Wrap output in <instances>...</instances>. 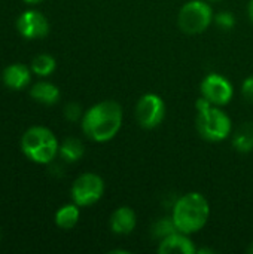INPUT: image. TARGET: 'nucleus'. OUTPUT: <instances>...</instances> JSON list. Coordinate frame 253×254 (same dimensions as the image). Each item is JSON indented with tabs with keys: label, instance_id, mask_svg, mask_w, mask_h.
<instances>
[{
	"label": "nucleus",
	"instance_id": "0eeeda50",
	"mask_svg": "<svg viewBox=\"0 0 253 254\" xmlns=\"http://www.w3.org/2000/svg\"><path fill=\"white\" fill-rule=\"evenodd\" d=\"M164 118H166V103L160 95L148 92L139 98L136 104V119L142 128L154 129L163 124Z\"/></svg>",
	"mask_w": 253,
	"mask_h": 254
},
{
	"label": "nucleus",
	"instance_id": "dca6fc26",
	"mask_svg": "<svg viewBox=\"0 0 253 254\" xmlns=\"http://www.w3.org/2000/svg\"><path fill=\"white\" fill-rule=\"evenodd\" d=\"M55 68H57V61L49 54H40V55L34 57L31 61V71L40 77L52 74L55 71Z\"/></svg>",
	"mask_w": 253,
	"mask_h": 254
},
{
	"label": "nucleus",
	"instance_id": "6e6552de",
	"mask_svg": "<svg viewBox=\"0 0 253 254\" xmlns=\"http://www.w3.org/2000/svg\"><path fill=\"white\" fill-rule=\"evenodd\" d=\"M201 95L206 97L207 100H210L212 104L215 106H227L233 97H234V88L233 83L222 74L219 73H210L207 74L201 85Z\"/></svg>",
	"mask_w": 253,
	"mask_h": 254
},
{
	"label": "nucleus",
	"instance_id": "1a4fd4ad",
	"mask_svg": "<svg viewBox=\"0 0 253 254\" xmlns=\"http://www.w3.org/2000/svg\"><path fill=\"white\" fill-rule=\"evenodd\" d=\"M16 30L25 39H42L49 33V21L42 12L30 9L18 16Z\"/></svg>",
	"mask_w": 253,
	"mask_h": 254
},
{
	"label": "nucleus",
	"instance_id": "bb28decb",
	"mask_svg": "<svg viewBox=\"0 0 253 254\" xmlns=\"http://www.w3.org/2000/svg\"><path fill=\"white\" fill-rule=\"evenodd\" d=\"M212 1H218V0H212Z\"/></svg>",
	"mask_w": 253,
	"mask_h": 254
},
{
	"label": "nucleus",
	"instance_id": "a878e982",
	"mask_svg": "<svg viewBox=\"0 0 253 254\" xmlns=\"http://www.w3.org/2000/svg\"><path fill=\"white\" fill-rule=\"evenodd\" d=\"M248 252H249V253H252V254H253V243H252V244H251V246H249V249H248Z\"/></svg>",
	"mask_w": 253,
	"mask_h": 254
},
{
	"label": "nucleus",
	"instance_id": "9d476101",
	"mask_svg": "<svg viewBox=\"0 0 253 254\" xmlns=\"http://www.w3.org/2000/svg\"><path fill=\"white\" fill-rule=\"evenodd\" d=\"M160 254H197V247L189 238V235L183 232H173L161 240L158 246Z\"/></svg>",
	"mask_w": 253,
	"mask_h": 254
},
{
	"label": "nucleus",
	"instance_id": "ddd939ff",
	"mask_svg": "<svg viewBox=\"0 0 253 254\" xmlns=\"http://www.w3.org/2000/svg\"><path fill=\"white\" fill-rule=\"evenodd\" d=\"M30 95L33 100H36L37 103L40 104H45V106H52L55 103H58L60 100V89L51 83V82H37L31 86L30 89Z\"/></svg>",
	"mask_w": 253,
	"mask_h": 254
},
{
	"label": "nucleus",
	"instance_id": "b1692460",
	"mask_svg": "<svg viewBox=\"0 0 253 254\" xmlns=\"http://www.w3.org/2000/svg\"><path fill=\"white\" fill-rule=\"evenodd\" d=\"M24 1L31 3V4H36V3H40V1H43V0H24Z\"/></svg>",
	"mask_w": 253,
	"mask_h": 254
},
{
	"label": "nucleus",
	"instance_id": "f03ea898",
	"mask_svg": "<svg viewBox=\"0 0 253 254\" xmlns=\"http://www.w3.org/2000/svg\"><path fill=\"white\" fill-rule=\"evenodd\" d=\"M210 217V205L206 196L200 192H189L180 196L171 213V219L179 232L186 235L201 231Z\"/></svg>",
	"mask_w": 253,
	"mask_h": 254
},
{
	"label": "nucleus",
	"instance_id": "f257e3e1",
	"mask_svg": "<svg viewBox=\"0 0 253 254\" xmlns=\"http://www.w3.org/2000/svg\"><path fill=\"white\" fill-rule=\"evenodd\" d=\"M122 106L115 100H104L91 106L82 116L84 134L95 141L106 143L115 138L122 127Z\"/></svg>",
	"mask_w": 253,
	"mask_h": 254
},
{
	"label": "nucleus",
	"instance_id": "2eb2a0df",
	"mask_svg": "<svg viewBox=\"0 0 253 254\" xmlns=\"http://www.w3.org/2000/svg\"><path fill=\"white\" fill-rule=\"evenodd\" d=\"M84 153H85V147H84L82 141L75 137L66 138L60 144V150H58V155L69 164L78 162L84 156Z\"/></svg>",
	"mask_w": 253,
	"mask_h": 254
},
{
	"label": "nucleus",
	"instance_id": "aec40b11",
	"mask_svg": "<svg viewBox=\"0 0 253 254\" xmlns=\"http://www.w3.org/2000/svg\"><path fill=\"white\" fill-rule=\"evenodd\" d=\"M84 113H82V107L78 103H67L64 106V118L70 122H76L79 119H82Z\"/></svg>",
	"mask_w": 253,
	"mask_h": 254
},
{
	"label": "nucleus",
	"instance_id": "f3484780",
	"mask_svg": "<svg viewBox=\"0 0 253 254\" xmlns=\"http://www.w3.org/2000/svg\"><path fill=\"white\" fill-rule=\"evenodd\" d=\"M233 146L240 153H249L253 150V132L249 128H243L234 135Z\"/></svg>",
	"mask_w": 253,
	"mask_h": 254
},
{
	"label": "nucleus",
	"instance_id": "39448f33",
	"mask_svg": "<svg viewBox=\"0 0 253 254\" xmlns=\"http://www.w3.org/2000/svg\"><path fill=\"white\" fill-rule=\"evenodd\" d=\"M215 15L210 4L204 0L186 1L177 15V25L186 34H200L213 22Z\"/></svg>",
	"mask_w": 253,
	"mask_h": 254
},
{
	"label": "nucleus",
	"instance_id": "5701e85b",
	"mask_svg": "<svg viewBox=\"0 0 253 254\" xmlns=\"http://www.w3.org/2000/svg\"><path fill=\"white\" fill-rule=\"evenodd\" d=\"M248 15H249V19L252 21V24H253V0L249 1V6H248Z\"/></svg>",
	"mask_w": 253,
	"mask_h": 254
},
{
	"label": "nucleus",
	"instance_id": "4be33fe9",
	"mask_svg": "<svg viewBox=\"0 0 253 254\" xmlns=\"http://www.w3.org/2000/svg\"><path fill=\"white\" fill-rule=\"evenodd\" d=\"M212 106H215V104H212L210 100H207V98L203 97V95H201V97L197 100V103H195L197 112H203V110H206V109H209V107H212Z\"/></svg>",
	"mask_w": 253,
	"mask_h": 254
},
{
	"label": "nucleus",
	"instance_id": "423d86ee",
	"mask_svg": "<svg viewBox=\"0 0 253 254\" xmlns=\"http://www.w3.org/2000/svg\"><path fill=\"white\" fill-rule=\"evenodd\" d=\"M72 199L79 207H91L97 204L104 193V182L98 174H81L72 186Z\"/></svg>",
	"mask_w": 253,
	"mask_h": 254
},
{
	"label": "nucleus",
	"instance_id": "9b49d317",
	"mask_svg": "<svg viewBox=\"0 0 253 254\" xmlns=\"http://www.w3.org/2000/svg\"><path fill=\"white\" fill-rule=\"evenodd\" d=\"M136 225H137V216L134 210L127 205L118 207L109 219L110 231L119 237L130 235L136 229Z\"/></svg>",
	"mask_w": 253,
	"mask_h": 254
},
{
	"label": "nucleus",
	"instance_id": "412c9836",
	"mask_svg": "<svg viewBox=\"0 0 253 254\" xmlns=\"http://www.w3.org/2000/svg\"><path fill=\"white\" fill-rule=\"evenodd\" d=\"M242 94L248 103L253 104V76H249L248 79H245V82L242 85Z\"/></svg>",
	"mask_w": 253,
	"mask_h": 254
},
{
	"label": "nucleus",
	"instance_id": "7ed1b4c3",
	"mask_svg": "<svg viewBox=\"0 0 253 254\" xmlns=\"http://www.w3.org/2000/svg\"><path fill=\"white\" fill-rule=\"evenodd\" d=\"M22 153L36 164H51L58 155L60 144L55 134L46 127H31L21 137Z\"/></svg>",
	"mask_w": 253,
	"mask_h": 254
},
{
	"label": "nucleus",
	"instance_id": "6ab92c4d",
	"mask_svg": "<svg viewBox=\"0 0 253 254\" xmlns=\"http://www.w3.org/2000/svg\"><path fill=\"white\" fill-rule=\"evenodd\" d=\"M215 22L222 28V30H231L234 28L236 25V16L228 12V10H224V12H219L215 15Z\"/></svg>",
	"mask_w": 253,
	"mask_h": 254
},
{
	"label": "nucleus",
	"instance_id": "f8f14e48",
	"mask_svg": "<svg viewBox=\"0 0 253 254\" xmlns=\"http://www.w3.org/2000/svg\"><path fill=\"white\" fill-rule=\"evenodd\" d=\"M1 79L4 86H7L9 89L21 91L27 88L31 82V68L19 63L10 64L3 70Z\"/></svg>",
	"mask_w": 253,
	"mask_h": 254
},
{
	"label": "nucleus",
	"instance_id": "a211bd4d",
	"mask_svg": "<svg viewBox=\"0 0 253 254\" xmlns=\"http://www.w3.org/2000/svg\"><path fill=\"white\" fill-rule=\"evenodd\" d=\"M177 229H176V226H174V222H173V219L170 217V219H167V217H164V219H161V220H158L155 225H154V228H152V235H154V238H166L167 235H170V234H173V232H176Z\"/></svg>",
	"mask_w": 253,
	"mask_h": 254
},
{
	"label": "nucleus",
	"instance_id": "393cba45",
	"mask_svg": "<svg viewBox=\"0 0 253 254\" xmlns=\"http://www.w3.org/2000/svg\"><path fill=\"white\" fill-rule=\"evenodd\" d=\"M110 253H121V254H124V253H128V252H125V250H113V252H110Z\"/></svg>",
	"mask_w": 253,
	"mask_h": 254
},
{
	"label": "nucleus",
	"instance_id": "4468645a",
	"mask_svg": "<svg viewBox=\"0 0 253 254\" xmlns=\"http://www.w3.org/2000/svg\"><path fill=\"white\" fill-rule=\"evenodd\" d=\"M81 217V211H79V205L73 204H66L63 207H60L55 213V225L60 229L69 231L73 229Z\"/></svg>",
	"mask_w": 253,
	"mask_h": 254
},
{
	"label": "nucleus",
	"instance_id": "20e7f679",
	"mask_svg": "<svg viewBox=\"0 0 253 254\" xmlns=\"http://www.w3.org/2000/svg\"><path fill=\"white\" fill-rule=\"evenodd\" d=\"M197 131L198 134L212 143H219L228 138L233 129L231 118L219 109V106H212L197 115Z\"/></svg>",
	"mask_w": 253,
	"mask_h": 254
}]
</instances>
